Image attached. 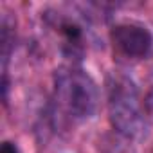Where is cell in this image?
<instances>
[{"label":"cell","mask_w":153,"mask_h":153,"mask_svg":"<svg viewBox=\"0 0 153 153\" xmlns=\"http://www.w3.org/2000/svg\"><path fill=\"white\" fill-rule=\"evenodd\" d=\"M106 108L112 128L124 139H140L148 130V115L135 81L124 72L106 76Z\"/></svg>","instance_id":"6da1fadb"},{"label":"cell","mask_w":153,"mask_h":153,"mask_svg":"<svg viewBox=\"0 0 153 153\" xmlns=\"http://www.w3.org/2000/svg\"><path fill=\"white\" fill-rule=\"evenodd\" d=\"M54 103L70 121L90 119L99 105V88L79 67H61L54 74Z\"/></svg>","instance_id":"7a4b0ae2"},{"label":"cell","mask_w":153,"mask_h":153,"mask_svg":"<svg viewBox=\"0 0 153 153\" xmlns=\"http://www.w3.org/2000/svg\"><path fill=\"white\" fill-rule=\"evenodd\" d=\"M110 40L119 54L130 59H142L151 52L153 47V34L151 31L137 22H124L117 24L112 33Z\"/></svg>","instance_id":"3957f363"},{"label":"cell","mask_w":153,"mask_h":153,"mask_svg":"<svg viewBox=\"0 0 153 153\" xmlns=\"http://www.w3.org/2000/svg\"><path fill=\"white\" fill-rule=\"evenodd\" d=\"M144 112H146V115L148 117H153V88L146 94V97H144Z\"/></svg>","instance_id":"277c9868"},{"label":"cell","mask_w":153,"mask_h":153,"mask_svg":"<svg viewBox=\"0 0 153 153\" xmlns=\"http://www.w3.org/2000/svg\"><path fill=\"white\" fill-rule=\"evenodd\" d=\"M0 153H20V149H18V146H16L15 142L4 140L2 146H0Z\"/></svg>","instance_id":"5b68a950"}]
</instances>
